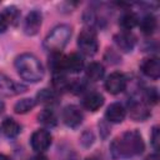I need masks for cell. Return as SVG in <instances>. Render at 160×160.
Instances as JSON below:
<instances>
[{"label": "cell", "instance_id": "7a4b0ae2", "mask_svg": "<svg viewBox=\"0 0 160 160\" xmlns=\"http://www.w3.org/2000/svg\"><path fill=\"white\" fill-rule=\"evenodd\" d=\"M15 68L18 74L26 81L38 82L44 78V68L39 59L29 52L21 54L15 60Z\"/></svg>", "mask_w": 160, "mask_h": 160}, {"label": "cell", "instance_id": "1f68e13d", "mask_svg": "<svg viewBox=\"0 0 160 160\" xmlns=\"http://www.w3.org/2000/svg\"><path fill=\"white\" fill-rule=\"evenodd\" d=\"M0 160H11L9 156H6V155H4V154H0Z\"/></svg>", "mask_w": 160, "mask_h": 160}, {"label": "cell", "instance_id": "4316f807", "mask_svg": "<svg viewBox=\"0 0 160 160\" xmlns=\"http://www.w3.org/2000/svg\"><path fill=\"white\" fill-rule=\"evenodd\" d=\"M151 145L155 150H159L160 146V131H159V126H154L152 132H151Z\"/></svg>", "mask_w": 160, "mask_h": 160}, {"label": "cell", "instance_id": "44dd1931", "mask_svg": "<svg viewBox=\"0 0 160 160\" xmlns=\"http://www.w3.org/2000/svg\"><path fill=\"white\" fill-rule=\"evenodd\" d=\"M156 28H158L156 18L151 14L145 15L140 21V29L145 35H151L156 30Z\"/></svg>", "mask_w": 160, "mask_h": 160}, {"label": "cell", "instance_id": "5bb4252c", "mask_svg": "<svg viewBox=\"0 0 160 160\" xmlns=\"http://www.w3.org/2000/svg\"><path fill=\"white\" fill-rule=\"evenodd\" d=\"M82 68H84V60L79 54L72 52L64 58V70L65 71L76 74V72H80V70H82Z\"/></svg>", "mask_w": 160, "mask_h": 160}, {"label": "cell", "instance_id": "83f0119b", "mask_svg": "<svg viewBox=\"0 0 160 160\" xmlns=\"http://www.w3.org/2000/svg\"><path fill=\"white\" fill-rule=\"evenodd\" d=\"M92 140H94V136H92V132H90V131H85L84 134H82V138H81V144L84 145V146H90L91 144H92Z\"/></svg>", "mask_w": 160, "mask_h": 160}, {"label": "cell", "instance_id": "cb8c5ba5", "mask_svg": "<svg viewBox=\"0 0 160 160\" xmlns=\"http://www.w3.org/2000/svg\"><path fill=\"white\" fill-rule=\"evenodd\" d=\"M52 86H54L55 91H65L69 89V81L64 74H54Z\"/></svg>", "mask_w": 160, "mask_h": 160}, {"label": "cell", "instance_id": "277c9868", "mask_svg": "<svg viewBox=\"0 0 160 160\" xmlns=\"http://www.w3.org/2000/svg\"><path fill=\"white\" fill-rule=\"evenodd\" d=\"M78 46L82 54L88 56L94 55L98 51V46H99L95 30L90 28L84 29L78 38Z\"/></svg>", "mask_w": 160, "mask_h": 160}, {"label": "cell", "instance_id": "7402d4cb", "mask_svg": "<svg viewBox=\"0 0 160 160\" xmlns=\"http://www.w3.org/2000/svg\"><path fill=\"white\" fill-rule=\"evenodd\" d=\"M1 15L5 19V21L8 22V25L9 24L10 25H16L18 21H19V18H20V11L15 6H9V8L4 9Z\"/></svg>", "mask_w": 160, "mask_h": 160}, {"label": "cell", "instance_id": "52a82bcc", "mask_svg": "<svg viewBox=\"0 0 160 160\" xmlns=\"http://www.w3.org/2000/svg\"><path fill=\"white\" fill-rule=\"evenodd\" d=\"M128 109L130 118L135 121H144L150 116L149 108L140 99H135V98L131 99L128 104Z\"/></svg>", "mask_w": 160, "mask_h": 160}, {"label": "cell", "instance_id": "5b68a950", "mask_svg": "<svg viewBox=\"0 0 160 160\" xmlns=\"http://www.w3.org/2000/svg\"><path fill=\"white\" fill-rule=\"evenodd\" d=\"M26 90V86H24L20 82L14 81L8 75L0 72V94L4 96H14L18 94H21Z\"/></svg>", "mask_w": 160, "mask_h": 160}, {"label": "cell", "instance_id": "9c48e42d", "mask_svg": "<svg viewBox=\"0 0 160 160\" xmlns=\"http://www.w3.org/2000/svg\"><path fill=\"white\" fill-rule=\"evenodd\" d=\"M62 121L69 128H76L82 122V112L75 105H68L62 110Z\"/></svg>", "mask_w": 160, "mask_h": 160}, {"label": "cell", "instance_id": "d4e9b609", "mask_svg": "<svg viewBox=\"0 0 160 160\" xmlns=\"http://www.w3.org/2000/svg\"><path fill=\"white\" fill-rule=\"evenodd\" d=\"M145 99L149 104H156L159 100V94L155 88H150L145 90Z\"/></svg>", "mask_w": 160, "mask_h": 160}, {"label": "cell", "instance_id": "ba28073f", "mask_svg": "<svg viewBox=\"0 0 160 160\" xmlns=\"http://www.w3.org/2000/svg\"><path fill=\"white\" fill-rule=\"evenodd\" d=\"M30 144H31V148L38 151V152H42L45 151L50 144H51V135L48 130L45 129H39L36 130L31 138H30Z\"/></svg>", "mask_w": 160, "mask_h": 160}, {"label": "cell", "instance_id": "2e32d148", "mask_svg": "<svg viewBox=\"0 0 160 160\" xmlns=\"http://www.w3.org/2000/svg\"><path fill=\"white\" fill-rule=\"evenodd\" d=\"M36 100L44 105H54L58 101V94L55 90L51 89H41L36 94Z\"/></svg>", "mask_w": 160, "mask_h": 160}, {"label": "cell", "instance_id": "4fadbf2b", "mask_svg": "<svg viewBox=\"0 0 160 160\" xmlns=\"http://www.w3.org/2000/svg\"><path fill=\"white\" fill-rule=\"evenodd\" d=\"M126 111L124 109V106L120 102H112L108 106L106 112H105V118L108 121L114 122V124H119L125 119Z\"/></svg>", "mask_w": 160, "mask_h": 160}, {"label": "cell", "instance_id": "4dcf8cb0", "mask_svg": "<svg viewBox=\"0 0 160 160\" xmlns=\"http://www.w3.org/2000/svg\"><path fill=\"white\" fill-rule=\"evenodd\" d=\"M31 160H48V159H46V156L39 154V155H35L34 158H31Z\"/></svg>", "mask_w": 160, "mask_h": 160}, {"label": "cell", "instance_id": "603a6c76", "mask_svg": "<svg viewBox=\"0 0 160 160\" xmlns=\"http://www.w3.org/2000/svg\"><path fill=\"white\" fill-rule=\"evenodd\" d=\"M36 105V101L34 99H30V98H26V99H21L19 100L15 106H14V110L16 114H25L30 110L34 109V106Z\"/></svg>", "mask_w": 160, "mask_h": 160}, {"label": "cell", "instance_id": "ac0fdd59", "mask_svg": "<svg viewBox=\"0 0 160 160\" xmlns=\"http://www.w3.org/2000/svg\"><path fill=\"white\" fill-rule=\"evenodd\" d=\"M104 72H105L104 66L100 62H91L88 65V68L85 70L86 78L91 81H99L100 79H102Z\"/></svg>", "mask_w": 160, "mask_h": 160}, {"label": "cell", "instance_id": "ffe728a7", "mask_svg": "<svg viewBox=\"0 0 160 160\" xmlns=\"http://www.w3.org/2000/svg\"><path fill=\"white\" fill-rule=\"evenodd\" d=\"M136 24H138V16L131 11L124 12L119 19V25L121 26L122 31H130L134 26H136Z\"/></svg>", "mask_w": 160, "mask_h": 160}, {"label": "cell", "instance_id": "f546056e", "mask_svg": "<svg viewBox=\"0 0 160 160\" xmlns=\"http://www.w3.org/2000/svg\"><path fill=\"white\" fill-rule=\"evenodd\" d=\"M144 160H160V158H159L158 152H155V154H150V155H148Z\"/></svg>", "mask_w": 160, "mask_h": 160}, {"label": "cell", "instance_id": "d6986e66", "mask_svg": "<svg viewBox=\"0 0 160 160\" xmlns=\"http://www.w3.org/2000/svg\"><path fill=\"white\" fill-rule=\"evenodd\" d=\"M38 121L45 126V128H52L56 125L58 122V119H56V115L55 112L51 110V109H44L39 115H38Z\"/></svg>", "mask_w": 160, "mask_h": 160}, {"label": "cell", "instance_id": "3957f363", "mask_svg": "<svg viewBox=\"0 0 160 160\" xmlns=\"http://www.w3.org/2000/svg\"><path fill=\"white\" fill-rule=\"evenodd\" d=\"M70 36H71V28L66 24H60L55 26L46 35L44 40V48L49 50L51 54L60 52L69 42Z\"/></svg>", "mask_w": 160, "mask_h": 160}, {"label": "cell", "instance_id": "f1b7e54d", "mask_svg": "<svg viewBox=\"0 0 160 160\" xmlns=\"http://www.w3.org/2000/svg\"><path fill=\"white\" fill-rule=\"evenodd\" d=\"M8 28V22L5 21V19L2 18V15L0 14V34H2Z\"/></svg>", "mask_w": 160, "mask_h": 160}, {"label": "cell", "instance_id": "9a60e30c", "mask_svg": "<svg viewBox=\"0 0 160 160\" xmlns=\"http://www.w3.org/2000/svg\"><path fill=\"white\" fill-rule=\"evenodd\" d=\"M102 104H104V98L101 94H99L96 91L89 92L82 100L84 108L90 111H96L98 109H100L102 106Z\"/></svg>", "mask_w": 160, "mask_h": 160}, {"label": "cell", "instance_id": "6da1fadb", "mask_svg": "<svg viewBox=\"0 0 160 160\" xmlns=\"http://www.w3.org/2000/svg\"><path fill=\"white\" fill-rule=\"evenodd\" d=\"M144 149V140L140 132L136 130H129L124 132L120 138H116L110 145V151L112 156L120 159H128L140 155Z\"/></svg>", "mask_w": 160, "mask_h": 160}, {"label": "cell", "instance_id": "8fae6325", "mask_svg": "<svg viewBox=\"0 0 160 160\" xmlns=\"http://www.w3.org/2000/svg\"><path fill=\"white\" fill-rule=\"evenodd\" d=\"M140 70L141 72L152 79V80H158L160 76V62L158 58H146L141 61L140 64Z\"/></svg>", "mask_w": 160, "mask_h": 160}, {"label": "cell", "instance_id": "8992f818", "mask_svg": "<svg viewBox=\"0 0 160 160\" xmlns=\"http://www.w3.org/2000/svg\"><path fill=\"white\" fill-rule=\"evenodd\" d=\"M105 89L112 95L122 92L126 89V78H125V75L119 72V71H115V72L110 74L108 76V79L105 80Z\"/></svg>", "mask_w": 160, "mask_h": 160}, {"label": "cell", "instance_id": "30bf717a", "mask_svg": "<svg viewBox=\"0 0 160 160\" xmlns=\"http://www.w3.org/2000/svg\"><path fill=\"white\" fill-rule=\"evenodd\" d=\"M41 21H42L41 12L38 11V10H31L24 20V31H25V34L26 35L38 34V31L40 30V26H41Z\"/></svg>", "mask_w": 160, "mask_h": 160}, {"label": "cell", "instance_id": "836d02e7", "mask_svg": "<svg viewBox=\"0 0 160 160\" xmlns=\"http://www.w3.org/2000/svg\"><path fill=\"white\" fill-rule=\"evenodd\" d=\"M85 160H99L98 158H95V156H90V158H86Z\"/></svg>", "mask_w": 160, "mask_h": 160}, {"label": "cell", "instance_id": "e0dca14e", "mask_svg": "<svg viewBox=\"0 0 160 160\" xmlns=\"http://www.w3.org/2000/svg\"><path fill=\"white\" fill-rule=\"evenodd\" d=\"M1 130L8 138H16L20 134V125L11 118H6L1 122Z\"/></svg>", "mask_w": 160, "mask_h": 160}, {"label": "cell", "instance_id": "484cf974", "mask_svg": "<svg viewBox=\"0 0 160 160\" xmlns=\"http://www.w3.org/2000/svg\"><path fill=\"white\" fill-rule=\"evenodd\" d=\"M84 88H85V84L79 79H75L74 81L69 82V89L68 90L74 92V94H79V92H81L84 90Z\"/></svg>", "mask_w": 160, "mask_h": 160}, {"label": "cell", "instance_id": "d6a6232c", "mask_svg": "<svg viewBox=\"0 0 160 160\" xmlns=\"http://www.w3.org/2000/svg\"><path fill=\"white\" fill-rule=\"evenodd\" d=\"M4 109H5V105H4V102L0 100V115L2 114V111H4Z\"/></svg>", "mask_w": 160, "mask_h": 160}, {"label": "cell", "instance_id": "7c38bea8", "mask_svg": "<svg viewBox=\"0 0 160 160\" xmlns=\"http://www.w3.org/2000/svg\"><path fill=\"white\" fill-rule=\"evenodd\" d=\"M114 41H115L116 46L121 51L129 52V51H131L134 49L136 39L130 31H120L114 36Z\"/></svg>", "mask_w": 160, "mask_h": 160}]
</instances>
